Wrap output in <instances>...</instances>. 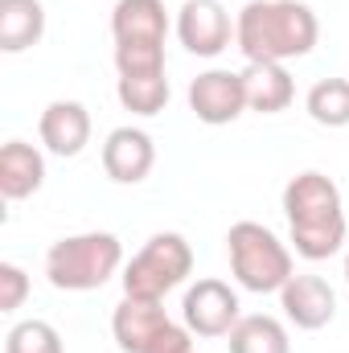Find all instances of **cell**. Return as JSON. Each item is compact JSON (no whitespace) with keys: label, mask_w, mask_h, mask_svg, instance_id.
Masks as SVG:
<instances>
[{"label":"cell","mask_w":349,"mask_h":353,"mask_svg":"<svg viewBox=\"0 0 349 353\" xmlns=\"http://www.w3.org/2000/svg\"><path fill=\"white\" fill-rule=\"evenodd\" d=\"M46 33V8L41 0H0V50L21 54L37 46Z\"/></svg>","instance_id":"cell-16"},{"label":"cell","mask_w":349,"mask_h":353,"mask_svg":"<svg viewBox=\"0 0 349 353\" xmlns=\"http://www.w3.org/2000/svg\"><path fill=\"white\" fill-rule=\"evenodd\" d=\"M29 296V275L17 263H0V312H17Z\"/></svg>","instance_id":"cell-21"},{"label":"cell","mask_w":349,"mask_h":353,"mask_svg":"<svg viewBox=\"0 0 349 353\" xmlns=\"http://www.w3.org/2000/svg\"><path fill=\"white\" fill-rule=\"evenodd\" d=\"M243 83H247V107L259 115H279L296 99V83L283 70V62H247Z\"/></svg>","instance_id":"cell-15"},{"label":"cell","mask_w":349,"mask_h":353,"mask_svg":"<svg viewBox=\"0 0 349 353\" xmlns=\"http://www.w3.org/2000/svg\"><path fill=\"white\" fill-rule=\"evenodd\" d=\"M37 136L54 157H79L90 144V111L79 99H54L37 119Z\"/></svg>","instance_id":"cell-12"},{"label":"cell","mask_w":349,"mask_h":353,"mask_svg":"<svg viewBox=\"0 0 349 353\" xmlns=\"http://www.w3.org/2000/svg\"><path fill=\"white\" fill-rule=\"evenodd\" d=\"M111 37H115L119 79L165 74V37H169L165 0H115Z\"/></svg>","instance_id":"cell-3"},{"label":"cell","mask_w":349,"mask_h":353,"mask_svg":"<svg viewBox=\"0 0 349 353\" xmlns=\"http://www.w3.org/2000/svg\"><path fill=\"white\" fill-rule=\"evenodd\" d=\"M283 214H288V230H292V247L300 259H329L341 251L346 243V205H341V189L337 181L317 169L296 173L283 185Z\"/></svg>","instance_id":"cell-2"},{"label":"cell","mask_w":349,"mask_h":353,"mask_svg":"<svg viewBox=\"0 0 349 353\" xmlns=\"http://www.w3.org/2000/svg\"><path fill=\"white\" fill-rule=\"evenodd\" d=\"M189 271H193V247L185 243V234L161 230L132 255V263L123 267V296L165 304V296L185 283Z\"/></svg>","instance_id":"cell-6"},{"label":"cell","mask_w":349,"mask_h":353,"mask_svg":"<svg viewBox=\"0 0 349 353\" xmlns=\"http://www.w3.org/2000/svg\"><path fill=\"white\" fill-rule=\"evenodd\" d=\"M181 316H185V329L197 337H230V329L243 321L239 296L222 279H197L181 300Z\"/></svg>","instance_id":"cell-7"},{"label":"cell","mask_w":349,"mask_h":353,"mask_svg":"<svg viewBox=\"0 0 349 353\" xmlns=\"http://www.w3.org/2000/svg\"><path fill=\"white\" fill-rule=\"evenodd\" d=\"M230 353H292L288 341V329L275 321V316H243L235 329H230Z\"/></svg>","instance_id":"cell-17"},{"label":"cell","mask_w":349,"mask_h":353,"mask_svg":"<svg viewBox=\"0 0 349 353\" xmlns=\"http://www.w3.org/2000/svg\"><path fill=\"white\" fill-rule=\"evenodd\" d=\"M115 94H119L123 111H132V115H144V119H152V115H161V111L169 107V79H165V74H144V79H119V83H115Z\"/></svg>","instance_id":"cell-19"},{"label":"cell","mask_w":349,"mask_h":353,"mask_svg":"<svg viewBox=\"0 0 349 353\" xmlns=\"http://www.w3.org/2000/svg\"><path fill=\"white\" fill-rule=\"evenodd\" d=\"M144 353H193V333H189L185 325H173V321H169V325L152 337V345Z\"/></svg>","instance_id":"cell-22"},{"label":"cell","mask_w":349,"mask_h":353,"mask_svg":"<svg viewBox=\"0 0 349 353\" xmlns=\"http://www.w3.org/2000/svg\"><path fill=\"white\" fill-rule=\"evenodd\" d=\"M189 111L210 123V128H222V123H235L243 111H247V83L243 74L235 70H206L189 83Z\"/></svg>","instance_id":"cell-9"},{"label":"cell","mask_w":349,"mask_h":353,"mask_svg":"<svg viewBox=\"0 0 349 353\" xmlns=\"http://www.w3.org/2000/svg\"><path fill=\"white\" fill-rule=\"evenodd\" d=\"M321 21L304 0H247L235 17V46L247 62H292L317 50Z\"/></svg>","instance_id":"cell-1"},{"label":"cell","mask_w":349,"mask_h":353,"mask_svg":"<svg viewBox=\"0 0 349 353\" xmlns=\"http://www.w3.org/2000/svg\"><path fill=\"white\" fill-rule=\"evenodd\" d=\"M4 353H66L62 350V333L50 321H21L8 329L4 337Z\"/></svg>","instance_id":"cell-20"},{"label":"cell","mask_w":349,"mask_h":353,"mask_svg":"<svg viewBox=\"0 0 349 353\" xmlns=\"http://www.w3.org/2000/svg\"><path fill=\"white\" fill-rule=\"evenodd\" d=\"M279 308H283V316L296 329L317 333V329L333 325V316H337V292L321 275H292L279 288Z\"/></svg>","instance_id":"cell-10"},{"label":"cell","mask_w":349,"mask_h":353,"mask_svg":"<svg viewBox=\"0 0 349 353\" xmlns=\"http://www.w3.org/2000/svg\"><path fill=\"white\" fill-rule=\"evenodd\" d=\"M41 185H46V157L25 140H8L0 148V193H4V201H25Z\"/></svg>","instance_id":"cell-14"},{"label":"cell","mask_w":349,"mask_h":353,"mask_svg":"<svg viewBox=\"0 0 349 353\" xmlns=\"http://www.w3.org/2000/svg\"><path fill=\"white\" fill-rule=\"evenodd\" d=\"M157 165V144L144 128H115L103 140V173L115 185H140Z\"/></svg>","instance_id":"cell-11"},{"label":"cell","mask_w":349,"mask_h":353,"mask_svg":"<svg viewBox=\"0 0 349 353\" xmlns=\"http://www.w3.org/2000/svg\"><path fill=\"white\" fill-rule=\"evenodd\" d=\"M123 267V243L111 230L58 239L46 251V279L58 292H94Z\"/></svg>","instance_id":"cell-4"},{"label":"cell","mask_w":349,"mask_h":353,"mask_svg":"<svg viewBox=\"0 0 349 353\" xmlns=\"http://www.w3.org/2000/svg\"><path fill=\"white\" fill-rule=\"evenodd\" d=\"M346 279H349V255H346Z\"/></svg>","instance_id":"cell-23"},{"label":"cell","mask_w":349,"mask_h":353,"mask_svg":"<svg viewBox=\"0 0 349 353\" xmlns=\"http://www.w3.org/2000/svg\"><path fill=\"white\" fill-rule=\"evenodd\" d=\"M177 37L189 54L218 58L235 37V21L222 0H185L177 8Z\"/></svg>","instance_id":"cell-8"},{"label":"cell","mask_w":349,"mask_h":353,"mask_svg":"<svg viewBox=\"0 0 349 353\" xmlns=\"http://www.w3.org/2000/svg\"><path fill=\"white\" fill-rule=\"evenodd\" d=\"M165 325H169V312L157 300L123 296L115 304V312H111V337H115V345L123 353H144Z\"/></svg>","instance_id":"cell-13"},{"label":"cell","mask_w":349,"mask_h":353,"mask_svg":"<svg viewBox=\"0 0 349 353\" xmlns=\"http://www.w3.org/2000/svg\"><path fill=\"white\" fill-rule=\"evenodd\" d=\"M304 111L321 128H349V79H321L304 94Z\"/></svg>","instance_id":"cell-18"},{"label":"cell","mask_w":349,"mask_h":353,"mask_svg":"<svg viewBox=\"0 0 349 353\" xmlns=\"http://www.w3.org/2000/svg\"><path fill=\"white\" fill-rule=\"evenodd\" d=\"M226 255L230 271L247 292H279L296 271H292V251L279 243V234L263 222H235L226 230Z\"/></svg>","instance_id":"cell-5"}]
</instances>
